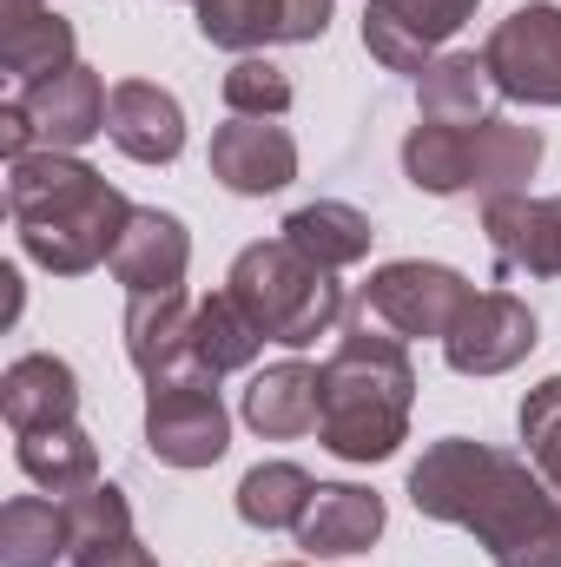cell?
I'll return each mask as SVG.
<instances>
[{"mask_svg": "<svg viewBox=\"0 0 561 567\" xmlns=\"http://www.w3.org/2000/svg\"><path fill=\"white\" fill-rule=\"evenodd\" d=\"M410 502L422 522L469 528L496 567H561V495L529 455L442 435L410 468Z\"/></svg>", "mask_w": 561, "mask_h": 567, "instance_id": "1", "label": "cell"}, {"mask_svg": "<svg viewBox=\"0 0 561 567\" xmlns=\"http://www.w3.org/2000/svg\"><path fill=\"white\" fill-rule=\"evenodd\" d=\"M7 212H13L20 251L40 271L86 278L93 265H113V251H120L140 205L120 185H106L86 158L40 145V152L7 165Z\"/></svg>", "mask_w": 561, "mask_h": 567, "instance_id": "2", "label": "cell"}, {"mask_svg": "<svg viewBox=\"0 0 561 567\" xmlns=\"http://www.w3.org/2000/svg\"><path fill=\"white\" fill-rule=\"evenodd\" d=\"M410 403H417V370H410L404 337L364 317L357 330H344V343L324 363L317 442L337 462H390L410 435Z\"/></svg>", "mask_w": 561, "mask_h": 567, "instance_id": "3", "label": "cell"}, {"mask_svg": "<svg viewBox=\"0 0 561 567\" xmlns=\"http://www.w3.org/2000/svg\"><path fill=\"white\" fill-rule=\"evenodd\" d=\"M225 290H232L238 310L258 323V337H265V343H284V350H304V343L330 337L337 317H344V284H337V271L310 265L290 238L245 245V251L232 258Z\"/></svg>", "mask_w": 561, "mask_h": 567, "instance_id": "4", "label": "cell"}, {"mask_svg": "<svg viewBox=\"0 0 561 567\" xmlns=\"http://www.w3.org/2000/svg\"><path fill=\"white\" fill-rule=\"evenodd\" d=\"M469 297H476V284L462 278V271L422 265V258H397V265H384L377 278L364 284L357 310L370 323H384L390 337H404V343H417V337H436L442 343L456 330V317L469 310Z\"/></svg>", "mask_w": 561, "mask_h": 567, "instance_id": "5", "label": "cell"}, {"mask_svg": "<svg viewBox=\"0 0 561 567\" xmlns=\"http://www.w3.org/2000/svg\"><path fill=\"white\" fill-rule=\"evenodd\" d=\"M482 66H489V86L502 100L561 106V7L529 0L509 20H496V33L482 40Z\"/></svg>", "mask_w": 561, "mask_h": 567, "instance_id": "6", "label": "cell"}, {"mask_svg": "<svg viewBox=\"0 0 561 567\" xmlns=\"http://www.w3.org/2000/svg\"><path fill=\"white\" fill-rule=\"evenodd\" d=\"M145 449L165 468H212L232 449V416L218 383H159L145 390Z\"/></svg>", "mask_w": 561, "mask_h": 567, "instance_id": "7", "label": "cell"}, {"mask_svg": "<svg viewBox=\"0 0 561 567\" xmlns=\"http://www.w3.org/2000/svg\"><path fill=\"white\" fill-rule=\"evenodd\" d=\"M536 343H542V330H536V310H529L522 297H509V290H476L469 310L456 317V330L442 337V357H449L456 377H502V370H516Z\"/></svg>", "mask_w": 561, "mask_h": 567, "instance_id": "8", "label": "cell"}, {"mask_svg": "<svg viewBox=\"0 0 561 567\" xmlns=\"http://www.w3.org/2000/svg\"><path fill=\"white\" fill-rule=\"evenodd\" d=\"M192 310L185 290H159V297H133L126 303V357L145 377V390L159 383H212L192 343Z\"/></svg>", "mask_w": 561, "mask_h": 567, "instance_id": "9", "label": "cell"}, {"mask_svg": "<svg viewBox=\"0 0 561 567\" xmlns=\"http://www.w3.org/2000/svg\"><path fill=\"white\" fill-rule=\"evenodd\" d=\"M476 13V0H370L364 7V47L377 66L422 80V66L436 60V47Z\"/></svg>", "mask_w": 561, "mask_h": 567, "instance_id": "10", "label": "cell"}, {"mask_svg": "<svg viewBox=\"0 0 561 567\" xmlns=\"http://www.w3.org/2000/svg\"><path fill=\"white\" fill-rule=\"evenodd\" d=\"M212 178L238 198H272L297 178V140L278 120H232L212 133Z\"/></svg>", "mask_w": 561, "mask_h": 567, "instance_id": "11", "label": "cell"}, {"mask_svg": "<svg viewBox=\"0 0 561 567\" xmlns=\"http://www.w3.org/2000/svg\"><path fill=\"white\" fill-rule=\"evenodd\" d=\"M106 100L113 93L100 86L93 66H67V73H53L40 86H20V106H27L33 133L53 152H80L86 140H100L106 133Z\"/></svg>", "mask_w": 561, "mask_h": 567, "instance_id": "12", "label": "cell"}, {"mask_svg": "<svg viewBox=\"0 0 561 567\" xmlns=\"http://www.w3.org/2000/svg\"><path fill=\"white\" fill-rule=\"evenodd\" d=\"M482 231L502 271L529 278H561V192L555 198H496L482 205Z\"/></svg>", "mask_w": 561, "mask_h": 567, "instance_id": "13", "label": "cell"}, {"mask_svg": "<svg viewBox=\"0 0 561 567\" xmlns=\"http://www.w3.org/2000/svg\"><path fill=\"white\" fill-rule=\"evenodd\" d=\"M106 140L133 165H172L185 152V106L152 80H120L106 100Z\"/></svg>", "mask_w": 561, "mask_h": 567, "instance_id": "14", "label": "cell"}, {"mask_svg": "<svg viewBox=\"0 0 561 567\" xmlns=\"http://www.w3.org/2000/svg\"><path fill=\"white\" fill-rule=\"evenodd\" d=\"M185 271H192V231L172 212L140 205L113 251V278L126 284V297H159V290H178Z\"/></svg>", "mask_w": 561, "mask_h": 567, "instance_id": "15", "label": "cell"}, {"mask_svg": "<svg viewBox=\"0 0 561 567\" xmlns=\"http://www.w3.org/2000/svg\"><path fill=\"white\" fill-rule=\"evenodd\" d=\"M377 535H384V495H370L357 482H317V495H310V508L297 522V548L310 561L364 555Z\"/></svg>", "mask_w": 561, "mask_h": 567, "instance_id": "16", "label": "cell"}, {"mask_svg": "<svg viewBox=\"0 0 561 567\" xmlns=\"http://www.w3.org/2000/svg\"><path fill=\"white\" fill-rule=\"evenodd\" d=\"M0 416H7L13 435L73 423V416H80V377H73V363H60V357H47V350L13 357L7 377H0Z\"/></svg>", "mask_w": 561, "mask_h": 567, "instance_id": "17", "label": "cell"}, {"mask_svg": "<svg viewBox=\"0 0 561 567\" xmlns=\"http://www.w3.org/2000/svg\"><path fill=\"white\" fill-rule=\"evenodd\" d=\"M245 423L258 429L265 442H290V435H310L324 423V370L310 363H272L252 377L245 390Z\"/></svg>", "mask_w": 561, "mask_h": 567, "instance_id": "18", "label": "cell"}, {"mask_svg": "<svg viewBox=\"0 0 561 567\" xmlns=\"http://www.w3.org/2000/svg\"><path fill=\"white\" fill-rule=\"evenodd\" d=\"M542 165V133L536 126H516V120H482L469 126V192L482 205L496 198H522L529 178Z\"/></svg>", "mask_w": 561, "mask_h": 567, "instance_id": "19", "label": "cell"}, {"mask_svg": "<svg viewBox=\"0 0 561 567\" xmlns=\"http://www.w3.org/2000/svg\"><path fill=\"white\" fill-rule=\"evenodd\" d=\"M13 455H20V475L40 482V488L60 495V502L100 482V449H93V435L80 423L27 429V435H13Z\"/></svg>", "mask_w": 561, "mask_h": 567, "instance_id": "20", "label": "cell"}, {"mask_svg": "<svg viewBox=\"0 0 561 567\" xmlns=\"http://www.w3.org/2000/svg\"><path fill=\"white\" fill-rule=\"evenodd\" d=\"M284 238L310 258V265H324V271H344V265H364L370 258V218L357 212V205H344V198H317V205H297L290 218L278 225Z\"/></svg>", "mask_w": 561, "mask_h": 567, "instance_id": "21", "label": "cell"}, {"mask_svg": "<svg viewBox=\"0 0 561 567\" xmlns=\"http://www.w3.org/2000/svg\"><path fill=\"white\" fill-rule=\"evenodd\" d=\"M482 100H489V66H482V53H436L429 66H422L417 80V120H436V126H482L489 113H482Z\"/></svg>", "mask_w": 561, "mask_h": 567, "instance_id": "22", "label": "cell"}, {"mask_svg": "<svg viewBox=\"0 0 561 567\" xmlns=\"http://www.w3.org/2000/svg\"><path fill=\"white\" fill-rule=\"evenodd\" d=\"M73 555L67 508L47 495H13L0 508V567H53Z\"/></svg>", "mask_w": 561, "mask_h": 567, "instance_id": "23", "label": "cell"}, {"mask_svg": "<svg viewBox=\"0 0 561 567\" xmlns=\"http://www.w3.org/2000/svg\"><path fill=\"white\" fill-rule=\"evenodd\" d=\"M0 66H7V80H20V86H40V80L80 66V60H73V20H60V13H47V7L27 13V20H7V27H0Z\"/></svg>", "mask_w": 561, "mask_h": 567, "instance_id": "24", "label": "cell"}, {"mask_svg": "<svg viewBox=\"0 0 561 567\" xmlns=\"http://www.w3.org/2000/svg\"><path fill=\"white\" fill-rule=\"evenodd\" d=\"M192 343H198V363H205V377H212V383H218V377H232V370H245V363L265 350L258 323L238 310V297H232V290L198 297V310H192Z\"/></svg>", "mask_w": 561, "mask_h": 567, "instance_id": "25", "label": "cell"}, {"mask_svg": "<svg viewBox=\"0 0 561 567\" xmlns=\"http://www.w3.org/2000/svg\"><path fill=\"white\" fill-rule=\"evenodd\" d=\"M404 178L429 198H456L469 192V126H436L417 120L404 140Z\"/></svg>", "mask_w": 561, "mask_h": 567, "instance_id": "26", "label": "cell"}, {"mask_svg": "<svg viewBox=\"0 0 561 567\" xmlns=\"http://www.w3.org/2000/svg\"><path fill=\"white\" fill-rule=\"evenodd\" d=\"M310 495H317V482L297 468V462H258L245 482H238V515H245V528H297L304 522V508H310Z\"/></svg>", "mask_w": 561, "mask_h": 567, "instance_id": "27", "label": "cell"}, {"mask_svg": "<svg viewBox=\"0 0 561 567\" xmlns=\"http://www.w3.org/2000/svg\"><path fill=\"white\" fill-rule=\"evenodd\" d=\"M192 7H198V33L238 60L284 40V0H192Z\"/></svg>", "mask_w": 561, "mask_h": 567, "instance_id": "28", "label": "cell"}, {"mask_svg": "<svg viewBox=\"0 0 561 567\" xmlns=\"http://www.w3.org/2000/svg\"><path fill=\"white\" fill-rule=\"evenodd\" d=\"M60 508H67L73 555H80V548H106V542H126V535H133V508H126V495H120L113 482H93V488L67 495Z\"/></svg>", "mask_w": 561, "mask_h": 567, "instance_id": "29", "label": "cell"}, {"mask_svg": "<svg viewBox=\"0 0 561 567\" xmlns=\"http://www.w3.org/2000/svg\"><path fill=\"white\" fill-rule=\"evenodd\" d=\"M516 429H522V449H529V462L542 468V482L561 495V377L536 383V390L522 396Z\"/></svg>", "mask_w": 561, "mask_h": 567, "instance_id": "30", "label": "cell"}, {"mask_svg": "<svg viewBox=\"0 0 561 567\" xmlns=\"http://www.w3.org/2000/svg\"><path fill=\"white\" fill-rule=\"evenodd\" d=\"M218 93H225L232 120H278V113H290V80H284V66L258 60V53H245V60L225 73Z\"/></svg>", "mask_w": 561, "mask_h": 567, "instance_id": "31", "label": "cell"}, {"mask_svg": "<svg viewBox=\"0 0 561 567\" xmlns=\"http://www.w3.org/2000/svg\"><path fill=\"white\" fill-rule=\"evenodd\" d=\"M330 7H337V0H284V40H290V47H304V40H324V27H330Z\"/></svg>", "mask_w": 561, "mask_h": 567, "instance_id": "32", "label": "cell"}, {"mask_svg": "<svg viewBox=\"0 0 561 567\" xmlns=\"http://www.w3.org/2000/svg\"><path fill=\"white\" fill-rule=\"evenodd\" d=\"M73 567H159V561H152V548L140 535H126V542H106V548H80Z\"/></svg>", "mask_w": 561, "mask_h": 567, "instance_id": "33", "label": "cell"}, {"mask_svg": "<svg viewBox=\"0 0 561 567\" xmlns=\"http://www.w3.org/2000/svg\"><path fill=\"white\" fill-rule=\"evenodd\" d=\"M33 140H40V133H33V120H27V106H20V93H13V100L0 106V152H7V165H13V158H27Z\"/></svg>", "mask_w": 561, "mask_h": 567, "instance_id": "34", "label": "cell"}, {"mask_svg": "<svg viewBox=\"0 0 561 567\" xmlns=\"http://www.w3.org/2000/svg\"><path fill=\"white\" fill-rule=\"evenodd\" d=\"M27 13H40V0H0V27L7 20H27Z\"/></svg>", "mask_w": 561, "mask_h": 567, "instance_id": "35", "label": "cell"}, {"mask_svg": "<svg viewBox=\"0 0 561 567\" xmlns=\"http://www.w3.org/2000/svg\"><path fill=\"white\" fill-rule=\"evenodd\" d=\"M284 567H317V561H284Z\"/></svg>", "mask_w": 561, "mask_h": 567, "instance_id": "36", "label": "cell"}]
</instances>
